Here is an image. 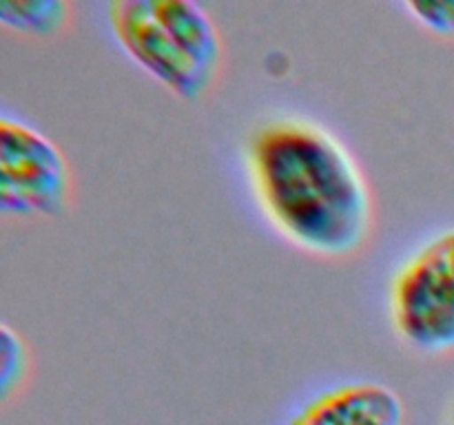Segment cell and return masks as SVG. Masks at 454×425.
Listing matches in <instances>:
<instances>
[{
    "instance_id": "3",
    "label": "cell",
    "mask_w": 454,
    "mask_h": 425,
    "mask_svg": "<svg viewBox=\"0 0 454 425\" xmlns=\"http://www.w3.org/2000/svg\"><path fill=\"white\" fill-rule=\"evenodd\" d=\"M388 310L408 348L454 352V228L430 237L399 266L390 282Z\"/></svg>"
},
{
    "instance_id": "1",
    "label": "cell",
    "mask_w": 454,
    "mask_h": 425,
    "mask_svg": "<svg viewBox=\"0 0 454 425\" xmlns=\"http://www.w3.org/2000/svg\"><path fill=\"white\" fill-rule=\"evenodd\" d=\"M247 166L266 220L295 248L346 259L368 243L375 226L371 186L326 128L293 118L262 124L248 140Z\"/></svg>"
},
{
    "instance_id": "2",
    "label": "cell",
    "mask_w": 454,
    "mask_h": 425,
    "mask_svg": "<svg viewBox=\"0 0 454 425\" xmlns=\"http://www.w3.org/2000/svg\"><path fill=\"white\" fill-rule=\"evenodd\" d=\"M106 20L120 47L182 100H200L215 82L222 38L193 0H114Z\"/></svg>"
},
{
    "instance_id": "4",
    "label": "cell",
    "mask_w": 454,
    "mask_h": 425,
    "mask_svg": "<svg viewBox=\"0 0 454 425\" xmlns=\"http://www.w3.org/2000/svg\"><path fill=\"white\" fill-rule=\"evenodd\" d=\"M71 171L56 142L25 120L0 115V211L58 217L69 208Z\"/></svg>"
},
{
    "instance_id": "7",
    "label": "cell",
    "mask_w": 454,
    "mask_h": 425,
    "mask_svg": "<svg viewBox=\"0 0 454 425\" xmlns=\"http://www.w3.org/2000/svg\"><path fill=\"white\" fill-rule=\"evenodd\" d=\"M0 397L3 401H9L12 394L25 385V379L29 376V348L25 339L16 330L3 323L0 326Z\"/></svg>"
},
{
    "instance_id": "5",
    "label": "cell",
    "mask_w": 454,
    "mask_h": 425,
    "mask_svg": "<svg viewBox=\"0 0 454 425\" xmlns=\"http://www.w3.org/2000/svg\"><path fill=\"white\" fill-rule=\"evenodd\" d=\"M403 401L393 388L348 381L315 394L284 425H403Z\"/></svg>"
},
{
    "instance_id": "8",
    "label": "cell",
    "mask_w": 454,
    "mask_h": 425,
    "mask_svg": "<svg viewBox=\"0 0 454 425\" xmlns=\"http://www.w3.org/2000/svg\"><path fill=\"white\" fill-rule=\"evenodd\" d=\"M403 9L433 34L454 38V0H411Z\"/></svg>"
},
{
    "instance_id": "6",
    "label": "cell",
    "mask_w": 454,
    "mask_h": 425,
    "mask_svg": "<svg viewBox=\"0 0 454 425\" xmlns=\"http://www.w3.org/2000/svg\"><path fill=\"white\" fill-rule=\"evenodd\" d=\"M71 18V7L62 0H3L0 25L18 34L49 35L60 34Z\"/></svg>"
}]
</instances>
